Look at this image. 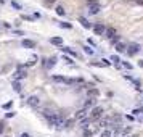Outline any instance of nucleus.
<instances>
[{
    "instance_id": "obj_1",
    "label": "nucleus",
    "mask_w": 143,
    "mask_h": 137,
    "mask_svg": "<svg viewBox=\"0 0 143 137\" xmlns=\"http://www.w3.org/2000/svg\"><path fill=\"white\" fill-rule=\"evenodd\" d=\"M90 118H92L93 121H100L101 118H103V108L101 106H95L92 110V113H90Z\"/></svg>"
},
{
    "instance_id": "obj_2",
    "label": "nucleus",
    "mask_w": 143,
    "mask_h": 137,
    "mask_svg": "<svg viewBox=\"0 0 143 137\" xmlns=\"http://www.w3.org/2000/svg\"><path fill=\"white\" fill-rule=\"evenodd\" d=\"M11 78H13V81H20V79H24V78H26V69H23V66H20V68H18V71H16V73L11 76Z\"/></svg>"
},
{
    "instance_id": "obj_3",
    "label": "nucleus",
    "mask_w": 143,
    "mask_h": 137,
    "mask_svg": "<svg viewBox=\"0 0 143 137\" xmlns=\"http://www.w3.org/2000/svg\"><path fill=\"white\" fill-rule=\"evenodd\" d=\"M87 116H89V110L87 108H82V110H79L77 113H76V119H79V121H84Z\"/></svg>"
},
{
    "instance_id": "obj_4",
    "label": "nucleus",
    "mask_w": 143,
    "mask_h": 137,
    "mask_svg": "<svg viewBox=\"0 0 143 137\" xmlns=\"http://www.w3.org/2000/svg\"><path fill=\"white\" fill-rule=\"evenodd\" d=\"M93 31H95V34L97 35H103V34H106V27H104V24H95L93 26Z\"/></svg>"
},
{
    "instance_id": "obj_5",
    "label": "nucleus",
    "mask_w": 143,
    "mask_h": 137,
    "mask_svg": "<svg viewBox=\"0 0 143 137\" xmlns=\"http://www.w3.org/2000/svg\"><path fill=\"white\" fill-rule=\"evenodd\" d=\"M26 103H27L29 106H34V108H35V106L40 103V100H39V97H35V95H31V97L26 100Z\"/></svg>"
},
{
    "instance_id": "obj_6",
    "label": "nucleus",
    "mask_w": 143,
    "mask_h": 137,
    "mask_svg": "<svg viewBox=\"0 0 143 137\" xmlns=\"http://www.w3.org/2000/svg\"><path fill=\"white\" fill-rule=\"evenodd\" d=\"M138 50H140L138 44H132V45H129V48H127V55H135Z\"/></svg>"
},
{
    "instance_id": "obj_7",
    "label": "nucleus",
    "mask_w": 143,
    "mask_h": 137,
    "mask_svg": "<svg viewBox=\"0 0 143 137\" xmlns=\"http://www.w3.org/2000/svg\"><path fill=\"white\" fill-rule=\"evenodd\" d=\"M95 102H97V98L87 97V100H85V103H84V108H87V110H89L90 106H93V105H95Z\"/></svg>"
},
{
    "instance_id": "obj_8",
    "label": "nucleus",
    "mask_w": 143,
    "mask_h": 137,
    "mask_svg": "<svg viewBox=\"0 0 143 137\" xmlns=\"http://www.w3.org/2000/svg\"><path fill=\"white\" fill-rule=\"evenodd\" d=\"M23 47H26V48H34V47H35V42H34V40H31V39H24V40H23Z\"/></svg>"
},
{
    "instance_id": "obj_9",
    "label": "nucleus",
    "mask_w": 143,
    "mask_h": 137,
    "mask_svg": "<svg viewBox=\"0 0 143 137\" xmlns=\"http://www.w3.org/2000/svg\"><path fill=\"white\" fill-rule=\"evenodd\" d=\"M79 23H81L84 27H87V29H90V27H92V24L89 23V20H87V18H84V16H81V18H79Z\"/></svg>"
},
{
    "instance_id": "obj_10",
    "label": "nucleus",
    "mask_w": 143,
    "mask_h": 137,
    "mask_svg": "<svg viewBox=\"0 0 143 137\" xmlns=\"http://www.w3.org/2000/svg\"><path fill=\"white\" fill-rule=\"evenodd\" d=\"M98 95H100V90H98V89H95V87L89 89V97H92V98H97Z\"/></svg>"
},
{
    "instance_id": "obj_11",
    "label": "nucleus",
    "mask_w": 143,
    "mask_h": 137,
    "mask_svg": "<svg viewBox=\"0 0 143 137\" xmlns=\"http://www.w3.org/2000/svg\"><path fill=\"white\" fill-rule=\"evenodd\" d=\"M106 37H109V39H114V37H116L114 27H108V29H106Z\"/></svg>"
},
{
    "instance_id": "obj_12",
    "label": "nucleus",
    "mask_w": 143,
    "mask_h": 137,
    "mask_svg": "<svg viewBox=\"0 0 143 137\" xmlns=\"http://www.w3.org/2000/svg\"><path fill=\"white\" fill-rule=\"evenodd\" d=\"M61 50L64 52V53H68V55H71V57H74V58L77 57V53H76V52H74V50H71L69 47H61Z\"/></svg>"
},
{
    "instance_id": "obj_13",
    "label": "nucleus",
    "mask_w": 143,
    "mask_h": 137,
    "mask_svg": "<svg viewBox=\"0 0 143 137\" xmlns=\"http://www.w3.org/2000/svg\"><path fill=\"white\" fill-rule=\"evenodd\" d=\"M50 42L53 44V45H63V39L61 37H51Z\"/></svg>"
},
{
    "instance_id": "obj_14",
    "label": "nucleus",
    "mask_w": 143,
    "mask_h": 137,
    "mask_svg": "<svg viewBox=\"0 0 143 137\" xmlns=\"http://www.w3.org/2000/svg\"><path fill=\"white\" fill-rule=\"evenodd\" d=\"M89 10H90V13H92V15H97V13L98 11H100V5H90V8H89Z\"/></svg>"
},
{
    "instance_id": "obj_15",
    "label": "nucleus",
    "mask_w": 143,
    "mask_h": 137,
    "mask_svg": "<svg viewBox=\"0 0 143 137\" xmlns=\"http://www.w3.org/2000/svg\"><path fill=\"white\" fill-rule=\"evenodd\" d=\"M53 66H55V58H48L45 61V68L48 69V68H53Z\"/></svg>"
},
{
    "instance_id": "obj_16",
    "label": "nucleus",
    "mask_w": 143,
    "mask_h": 137,
    "mask_svg": "<svg viewBox=\"0 0 143 137\" xmlns=\"http://www.w3.org/2000/svg\"><path fill=\"white\" fill-rule=\"evenodd\" d=\"M116 50L117 52H127V47H125V45H124V44H116Z\"/></svg>"
},
{
    "instance_id": "obj_17",
    "label": "nucleus",
    "mask_w": 143,
    "mask_h": 137,
    "mask_svg": "<svg viewBox=\"0 0 143 137\" xmlns=\"http://www.w3.org/2000/svg\"><path fill=\"white\" fill-rule=\"evenodd\" d=\"M111 136H112V131L111 129H104L103 132L100 134V137H111Z\"/></svg>"
},
{
    "instance_id": "obj_18",
    "label": "nucleus",
    "mask_w": 143,
    "mask_h": 137,
    "mask_svg": "<svg viewBox=\"0 0 143 137\" xmlns=\"http://www.w3.org/2000/svg\"><path fill=\"white\" fill-rule=\"evenodd\" d=\"M13 89H15V92H21V84H20V81H13Z\"/></svg>"
},
{
    "instance_id": "obj_19",
    "label": "nucleus",
    "mask_w": 143,
    "mask_h": 137,
    "mask_svg": "<svg viewBox=\"0 0 143 137\" xmlns=\"http://www.w3.org/2000/svg\"><path fill=\"white\" fill-rule=\"evenodd\" d=\"M56 15H60V16L64 15V8H63V5H58V7H56Z\"/></svg>"
},
{
    "instance_id": "obj_20",
    "label": "nucleus",
    "mask_w": 143,
    "mask_h": 137,
    "mask_svg": "<svg viewBox=\"0 0 143 137\" xmlns=\"http://www.w3.org/2000/svg\"><path fill=\"white\" fill-rule=\"evenodd\" d=\"M89 124H90V119H89V118H85L84 121H82V127H84V129H87V127H89Z\"/></svg>"
},
{
    "instance_id": "obj_21",
    "label": "nucleus",
    "mask_w": 143,
    "mask_h": 137,
    "mask_svg": "<svg viewBox=\"0 0 143 137\" xmlns=\"http://www.w3.org/2000/svg\"><path fill=\"white\" fill-rule=\"evenodd\" d=\"M55 2H56V0H45V2H43V5H45V7H50V5H53Z\"/></svg>"
},
{
    "instance_id": "obj_22",
    "label": "nucleus",
    "mask_w": 143,
    "mask_h": 137,
    "mask_svg": "<svg viewBox=\"0 0 143 137\" xmlns=\"http://www.w3.org/2000/svg\"><path fill=\"white\" fill-rule=\"evenodd\" d=\"M92 131H89V129H84V137H92Z\"/></svg>"
},
{
    "instance_id": "obj_23",
    "label": "nucleus",
    "mask_w": 143,
    "mask_h": 137,
    "mask_svg": "<svg viewBox=\"0 0 143 137\" xmlns=\"http://www.w3.org/2000/svg\"><path fill=\"white\" fill-rule=\"evenodd\" d=\"M74 123H76V119H69V121H66V127H72Z\"/></svg>"
},
{
    "instance_id": "obj_24",
    "label": "nucleus",
    "mask_w": 143,
    "mask_h": 137,
    "mask_svg": "<svg viewBox=\"0 0 143 137\" xmlns=\"http://www.w3.org/2000/svg\"><path fill=\"white\" fill-rule=\"evenodd\" d=\"M60 26H61V27H66V29H71V27H72L69 23H60Z\"/></svg>"
},
{
    "instance_id": "obj_25",
    "label": "nucleus",
    "mask_w": 143,
    "mask_h": 137,
    "mask_svg": "<svg viewBox=\"0 0 143 137\" xmlns=\"http://www.w3.org/2000/svg\"><path fill=\"white\" fill-rule=\"evenodd\" d=\"M111 61H114V63H119L121 60H119V57H117V55H112V57H111Z\"/></svg>"
},
{
    "instance_id": "obj_26",
    "label": "nucleus",
    "mask_w": 143,
    "mask_h": 137,
    "mask_svg": "<svg viewBox=\"0 0 143 137\" xmlns=\"http://www.w3.org/2000/svg\"><path fill=\"white\" fill-rule=\"evenodd\" d=\"M130 3H138V5H143V0H127Z\"/></svg>"
},
{
    "instance_id": "obj_27",
    "label": "nucleus",
    "mask_w": 143,
    "mask_h": 137,
    "mask_svg": "<svg viewBox=\"0 0 143 137\" xmlns=\"http://www.w3.org/2000/svg\"><path fill=\"white\" fill-rule=\"evenodd\" d=\"M129 132H130V127L127 126V127H124V134H122V136H127Z\"/></svg>"
},
{
    "instance_id": "obj_28",
    "label": "nucleus",
    "mask_w": 143,
    "mask_h": 137,
    "mask_svg": "<svg viewBox=\"0 0 143 137\" xmlns=\"http://www.w3.org/2000/svg\"><path fill=\"white\" fill-rule=\"evenodd\" d=\"M122 65H124V66H125V68H127V69H132V65H130V63H127V61H124Z\"/></svg>"
},
{
    "instance_id": "obj_29",
    "label": "nucleus",
    "mask_w": 143,
    "mask_h": 137,
    "mask_svg": "<svg viewBox=\"0 0 143 137\" xmlns=\"http://www.w3.org/2000/svg\"><path fill=\"white\" fill-rule=\"evenodd\" d=\"M84 50H85V53H89V55H92V53H93V50H92V48H89V47H85Z\"/></svg>"
},
{
    "instance_id": "obj_30",
    "label": "nucleus",
    "mask_w": 143,
    "mask_h": 137,
    "mask_svg": "<svg viewBox=\"0 0 143 137\" xmlns=\"http://www.w3.org/2000/svg\"><path fill=\"white\" fill-rule=\"evenodd\" d=\"M11 5H13L15 8H18V10H21V5H20V3H16V2H11Z\"/></svg>"
},
{
    "instance_id": "obj_31",
    "label": "nucleus",
    "mask_w": 143,
    "mask_h": 137,
    "mask_svg": "<svg viewBox=\"0 0 143 137\" xmlns=\"http://www.w3.org/2000/svg\"><path fill=\"white\" fill-rule=\"evenodd\" d=\"M89 2V5H97L98 3V0H87Z\"/></svg>"
},
{
    "instance_id": "obj_32",
    "label": "nucleus",
    "mask_w": 143,
    "mask_h": 137,
    "mask_svg": "<svg viewBox=\"0 0 143 137\" xmlns=\"http://www.w3.org/2000/svg\"><path fill=\"white\" fill-rule=\"evenodd\" d=\"M63 60H64V61H68V63H72V61H71V58H69V57H63Z\"/></svg>"
},
{
    "instance_id": "obj_33",
    "label": "nucleus",
    "mask_w": 143,
    "mask_h": 137,
    "mask_svg": "<svg viewBox=\"0 0 143 137\" xmlns=\"http://www.w3.org/2000/svg\"><path fill=\"white\" fill-rule=\"evenodd\" d=\"M10 106H11V102H7V103L3 105V108H10Z\"/></svg>"
},
{
    "instance_id": "obj_34",
    "label": "nucleus",
    "mask_w": 143,
    "mask_h": 137,
    "mask_svg": "<svg viewBox=\"0 0 143 137\" xmlns=\"http://www.w3.org/2000/svg\"><path fill=\"white\" fill-rule=\"evenodd\" d=\"M15 116V113H13V111H10V113H7V118H13Z\"/></svg>"
},
{
    "instance_id": "obj_35",
    "label": "nucleus",
    "mask_w": 143,
    "mask_h": 137,
    "mask_svg": "<svg viewBox=\"0 0 143 137\" xmlns=\"http://www.w3.org/2000/svg\"><path fill=\"white\" fill-rule=\"evenodd\" d=\"M3 126H5V124H3L2 121H0V132H3Z\"/></svg>"
},
{
    "instance_id": "obj_36",
    "label": "nucleus",
    "mask_w": 143,
    "mask_h": 137,
    "mask_svg": "<svg viewBox=\"0 0 143 137\" xmlns=\"http://www.w3.org/2000/svg\"><path fill=\"white\" fill-rule=\"evenodd\" d=\"M138 66H140V68H143V60H140V61H138Z\"/></svg>"
},
{
    "instance_id": "obj_37",
    "label": "nucleus",
    "mask_w": 143,
    "mask_h": 137,
    "mask_svg": "<svg viewBox=\"0 0 143 137\" xmlns=\"http://www.w3.org/2000/svg\"><path fill=\"white\" fill-rule=\"evenodd\" d=\"M21 137H29V136H27V134H23V136H21Z\"/></svg>"
},
{
    "instance_id": "obj_38",
    "label": "nucleus",
    "mask_w": 143,
    "mask_h": 137,
    "mask_svg": "<svg viewBox=\"0 0 143 137\" xmlns=\"http://www.w3.org/2000/svg\"><path fill=\"white\" fill-rule=\"evenodd\" d=\"M132 137H137V136H132Z\"/></svg>"
}]
</instances>
